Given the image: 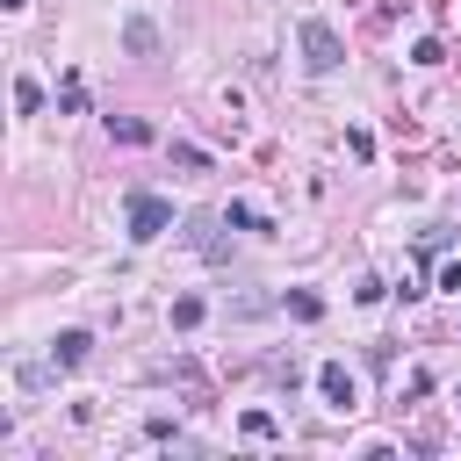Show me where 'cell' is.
I'll return each instance as SVG.
<instances>
[{"label":"cell","mask_w":461,"mask_h":461,"mask_svg":"<svg viewBox=\"0 0 461 461\" xmlns=\"http://www.w3.org/2000/svg\"><path fill=\"white\" fill-rule=\"evenodd\" d=\"M123 43H130L137 58H152V51H159V29H152V22H130V29H123Z\"/></svg>","instance_id":"5"},{"label":"cell","mask_w":461,"mask_h":461,"mask_svg":"<svg viewBox=\"0 0 461 461\" xmlns=\"http://www.w3.org/2000/svg\"><path fill=\"white\" fill-rule=\"evenodd\" d=\"M317 389H324V403H332V411H354V375H346L339 361L317 375Z\"/></svg>","instance_id":"3"},{"label":"cell","mask_w":461,"mask_h":461,"mask_svg":"<svg viewBox=\"0 0 461 461\" xmlns=\"http://www.w3.org/2000/svg\"><path fill=\"white\" fill-rule=\"evenodd\" d=\"M87 346H94L87 332H66V339H58V346H51V354H58V361H66V368H80V361H87Z\"/></svg>","instance_id":"4"},{"label":"cell","mask_w":461,"mask_h":461,"mask_svg":"<svg viewBox=\"0 0 461 461\" xmlns=\"http://www.w3.org/2000/svg\"><path fill=\"white\" fill-rule=\"evenodd\" d=\"M166 223H173V209H166L159 195H137V202H130V238H159Z\"/></svg>","instance_id":"2"},{"label":"cell","mask_w":461,"mask_h":461,"mask_svg":"<svg viewBox=\"0 0 461 461\" xmlns=\"http://www.w3.org/2000/svg\"><path fill=\"white\" fill-rule=\"evenodd\" d=\"M440 288H461V260H447V267H440Z\"/></svg>","instance_id":"6"},{"label":"cell","mask_w":461,"mask_h":461,"mask_svg":"<svg viewBox=\"0 0 461 461\" xmlns=\"http://www.w3.org/2000/svg\"><path fill=\"white\" fill-rule=\"evenodd\" d=\"M303 58H310V73H332L339 66V36L324 22H303Z\"/></svg>","instance_id":"1"}]
</instances>
